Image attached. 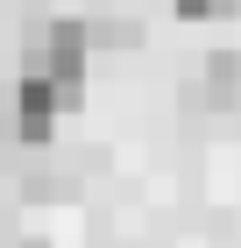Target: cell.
<instances>
[{
    "instance_id": "cell-1",
    "label": "cell",
    "mask_w": 241,
    "mask_h": 248,
    "mask_svg": "<svg viewBox=\"0 0 241 248\" xmlns=\"http://www.w3.org/2000/svg\"><path fill=\"white\" fill-rule=\"evenodd\" d=\"M85 50H93V36H85V21H36L29 29V43H21V71L29 78H50V85H64V93H85Z\"/></svg>"
},
{
    "instance_id": "cell-2",
    "label": "cell",
    "mask_w": 241,
    "mask_h": 248,
    "mask_svg": "<svg viewBox=\"0 0 241 248\" xmlns=\"http://www.w3.org/2000/svg\"><path fill=\"white\" fill-rule=\"evenodd\" d=\"M7 107H15V142L21 149H50V135H57V114L64 107H78L64 85H50V78H15V93H7Z\"/></svg>"
},
{
    "instance_id": "cell-3",
    "label": "cell",
    "mask_w": 241,
    "mask_h": 248,
    "mask_svg": "<svg viewBox=\"0 0 241 248\" xmlns=\"http://www.w3.org/2000/svg\"><path fill=\"white\" fill-rule=\"evenodd\" d=\"M199 99H206V107H220V114L241 99V57H234V50H213V57H206V85H199Z\"/></svg>"
},
{
    "instance_id": "cell-4",
    "label": "cell",
    "mask_w": 241,
    "mask_h": 248,
    "mask_svg": "<svg viewBox=\"0 0 241 248\" xmlns=\"http://www.w3.org/2000/svg\"><path fill=\"white\" fill-rule=\"evenodd\" d=\"M85 36H93L99 50H135V43H142V21H128V15H99V21H85Z\"/></svg>"
},
{
    "instance_id": "cell-5",
    "label": "cell",
    "mask_w": 241,
    "mask_h": 248,
    "mask_svg": "<svg viewBox=\"0 0 241 248\" xmlns=\"http://www.w3.org/2000/svg\"><path fill=\"white\" fill-rule=\"evenodd\" d=\"M241 0H177V15H192V21H213V15H234Z\"/></svg>"
}]
</instances>
